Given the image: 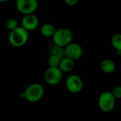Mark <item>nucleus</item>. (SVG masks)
<instances>
[{
    "label": "nucleus",
    "mask_w": 121,
    "mask_h": 121,
    "mask_svg": "<svg viewBox=\"0 0 121 121\" xmlns=\"http://www.w3.org/2000/svg\"><path fill=\"white\" fill-rule=\"evenodd\" d=\"M29 38V32L21 26H19L17 29L10 31L9 41L12 46L19 48L24 46L27 43Z\"/></svg>",
    "instance_id": "1"
},
{
    "label": "nucleus",
    "mask_w": 121,
    "mask_h": 121,
    "mask_svg": "<svg viewBox=\"0 0 121 121\" xmlns=\"http://www.w3.org/2000/svg\"><path fill=\"white\" fill-rule=\"evenodd\" d=\"M45 90L43 86L38 83L30 84L24 91V99L30 103H36L42 99Z\"/></svg>",
    "instance_id": "2"
},
{
    "label": "nucleus",
    "mask_w": 121,
    "mask_h": 121,
    "mask_svg": "<svg viewBox=\"0 0 121 121\" xmlns=\"http://www.w3.org/2000/svg\"><path fill=\"white\" fill-rule=\"evenodd\" d=\"M73 35L72 31L67 28H59L56 29L52 36L54 45L65 48L73 41Z\"/></svg>",
    "instance_id": "3"
},
{
    "label": "nucleus",
    "mask_w": 121,
    "mask_h": 121,
    "mask_svg": "<svg viewBox=\"0 0 121 121\" xmlns=\"http://www.w3.org/2000/svg\"><path fill=\"white\" fill-rule=\"evenodd\" d=\"M116 99L110 91H104L101 93L98 97V107L104 112H111L115 106Z\"/></svg>",
    "instance_id": "4"
},
{
    "label": "nucleus",
    "mask_w": 121,
    "mask_h": 121,
    "mask_svg": "<svg viewBox=\"0 0 121 121\" xmlns=\"http://www.w3.org/2000/svg\"><path fill=\"white\" fill-rule=\"evenodd\" d=\"M37 0H17L16 8L22 14L28 15L34 14L38 8Z\"/></svg>",
    "instance_id": "5"
},
{
    "label": "nucleus",
    "mask_w": 121,
    "mask_h": 121,
    "mask_svg": "<svg viewBox=\"0 0 121 121\" xmlns=\"http://www.w3.org/2000/svg\"><path fill=\"white\" fill-rule=\"evenodd\" d=\"M43 78L47 84L50 86H56L61 82L63 73L58 68L48 67L44 72Z\"/></svg>",
    "instance_id": "6"
},
{
    "label": "nucleus",
    "mask_w": 121,
    "mask_h": 121,
    "mask_svg": "<svg viewBox=\"0 0 121 121\" xmlns=\"http://www.w3.org/2000/svg\"><path fill=\"white\" fill-rule=\"evenodd\" d=\"M66 89L71 93H80L83 88V81L82 78L76 74L70 75L66 80Z\"/></svg>",
    "instance_id": "7"
},
{
    "label": "nucleus",
    "mask_w": 121,
    "mask_h": 121,
    "mask_svg": "<svg viewBox=\"0 0 121 121\" xmlns=\"http://www.w3.org/2000/svg\"><path fill=\"white\" fill-rule=\"evenodd\" d=\"M64 49L66 57L69 58L73 60H76L81 58L83 53L82 46L77 43L71 42L70 44L66 46Z\"/></svg>",
    "instance_id": "8"
},
{
    "label": "nucleus",
    "mask_w": 121,
    "mask_h": 121,
    "mask_svg": "<svg viewBox=\"0 0 121 121\" xmlns=\"http://www.w3.org/2000/svg\"><path fill=\"white\" fill-rule=\"evenodd\" d=\"M39 18L34 14L24 15L21 22V26L26 30L28 32L36 29L39 26Z\"/></svg>",
    "instance_id": "9"
},
{
    "label": "nucleus",
    "mask_w": 121,
    "mask_h": 121,
    "mask_svg": "<svg viewBox=\"0 0 121 121\" xmlns=\"http://www.w3.org/2000/svg\"><path fill=\"white\" fill-rule=\"evenodd\" d=\"M75 66H76L75 60L69 58L65 57L60 60L59 66H58V69L63 73H69V72H71L74 69Z\"/></svg>",
    "instance_id": "10"
},
{
    "label": "nucleus",
    "mask_w": 121,
    "mask_h": 121,
    "mask_svg": "<svg viewBox=\"0 0 121 121\" xmlns=\"http://www.w3.org/2000/svg\"><path fill=\"white\" fill-rule=\"evenodd\" d=\"M100 70L103 73L110 74V73H113L115 71L116 65L112 60L110 58H105V59H103L100 62Z\"/></svg>",
    "instance_id": "11"
},
{
    "label": "nucleus",
    "mask_w": 121,
    "mask_h": 121,
    "mask_svg": "<svg viewBox=\"0 0 121 121\" xmlns=\"http://www.w3.org/2000/svg\"><path fill=\"white\" fill-rule=\"evenodd\" d=\"M55 31H56V29H55L54 26L49 23H46V24H43L40 29V32H41V35L46 38L52 37L53 35L54 34Z\"/></svg>",
    "instance_id": "12"
},
{
    "label": "nucleus",
    "mask_w": 121,
    "mask_h": 121,
    "mask_svg": "<svg viewBox=\"0 0 121 121\" xmlns=\"http://www.w3.org/2000/svg\"><path fill=\"white\" fill-rule=\"evenodd\" d=\"M50 55L54 56L61 60L62 58L66 57L65 49L64 47H60V46H58L56 45H53L50 48Z\"/></svg>",
    "instance_id": "13"
},
{
    "label": "nucleus",
    "mask_w": 121,
    "mask_h": 121,
    "mask_svg": "<svg viewBox=\"0 0 121 121\" xmlns=\"http://www.w3.org/2000/svg\"><path fill=\"white\" fill-rule=\"evenodd\" d=\"M111 44L117 54H121V34H115L111 39Z\"/></svg>",
    "instance_id": "14"
},
{
    "label": "nucleus",
    "mask_w": 121,
    "mask_h": 121,
    "mask_svg": "<svg viewBox=\"0 0 121 121\" xmlns=\"http://www.w3.org/2000/svg\"><path fill=\"white\" fill-rule=\"evenodd\" d=\"M60 61V59L58 58L50 55L48 58V65L50 68H58L59 64Z\"/></svg>",
    "instance_id": "15"
},
{
    "label": "nucleus",
    "mask_w": 121,
    "mask_h": 121,
    "mask_svg": "<svg viewBox=\"0 0 121 121\" xmlns=\"http://www.w3.org/2000/svg\"><path fill=\"white\" fill-rule=\"evenodd\" d=\"M6 26H7V28L9 30H10V31H13L15 29H17L19 26V24H18V22L17 19H15L14 18H10L7 21Z\"/></svg>",
    "instance_id": "16"
},
{
    "label": "nucleus",
    "mask_w": 121,
    "mask_h": 121,
    "mask_svg": "<svg viewBox=\"0 0 121 121\" xmlns=\"http://www.w3.org/2000/svg\"><path fill=\"white\" fill-rule=\"evenodd\" d=\"M114 96V98L117 100V99H121V86H117L113 88L112 91H110Z\"/></svg>",
    "instance_id": "17"
},
{
    "label": "nucleus",
    "mask_w": 121,
    "mask_h": 121,
    "mask_svg": "<svg viewBox=\"0 0 121 121\" xmlns=\"http://www.w3.org/2000/svg\"><path fill=\"white\" fill-rule=\"evenodd\" d=\"M66 5L70 7H73L76 5L78 2V0H64Z\"/></svg>",
    "instance_id": "18"
},
{
    "label": "nucleus",
    "mask_w": 121,
    "mask_h": 121,
    "mask_svg": "<svg viewBox=\"0 0 121 121\" xmlns=\"http://www.w3.org/2000/svg\"><path fill=\"white\" fill-rule=\"evenodd\" d=\"M7 0H0V3H3V2H5Z\"/></svg>",
    "instance_id": "19"
}]
</instances>
